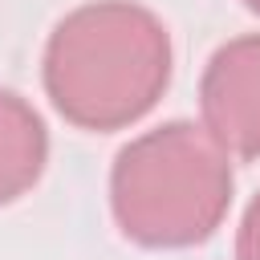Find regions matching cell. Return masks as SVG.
I'll list each match as a JSON object with an SVG mask.
<instances>
[{
    "mask_svg": "<svg viewBox=\"0 0 260 260\" xmlns=\"http://www.w3.org/2000/svg\"><path fill=\"white\" fill-rule=\"evenodd\" d=\"M45 93L81 130H122L154 110L171 81V32L134 0H93L57 20L45 45Z\"/></svg>",
    "mask_w": 260,
    "mask_h": 260,
    "instance_id": "6da1fadb",
    "label": "cell"
},
{
    "mask_svg": "<svg viewBox=\"0 0 260 260\" xmlns=\"http://www.w3.org/2000/svg\"><path fill=\"white\" fill-rule=\"evenodd\" d=\"M228 150L195 122L175 118L126 142L110 171V207L142 248H195L232 207Z\"/></svg>",
    "mask_w": 260,
    "mask_h": 260,
    "instance_id": "7a4b0ae2",
    "label": "cell"
},
{
    "mask_svg": "<svg viewBox=\"0 0 260 260\" xmlns=\"http://www.w3.org/2000/svg\"><path fill=\"white\" fill-rule=\"evenodd\" d=\"M203 130L240 158H260V32L219 45L199 81Z\"/></svg>",
    "mask_w": 260,
    "mask_h": 260,
    "instance_id": "3957f363",
    "label": "cell"
},
{
    "mask_svg": "<svg viewBox=\"0 0 260 260\" xmlns=\"http://www.w3.org/2000/svg\"><path fill=\"white\" fill-rule=\"evenodd\" d=\"M49 162L41 114L12 89H0V207L20 199Z\"/></svg>",
    "mask_w": 260,
    "mask_h": 260,
    "instance_id": "277c9868",
    "label": "cell"
},
{
    "mask_svg": "<svg viewBox=\"0 0 260 260\" xmlns=\"http://www.w3.org/2000/svg\"><path fill=\"white\" fill-rule=\"evenodd\" d=\"M236 260H260V195L248 203L236 232Z\"/></svg>",
    "mask_w": 260,
    "mask_h": 260,
    "instance_id": "5b68a950",
    "label": "cell"
},
{
    "mask_svg": "<svg viewBox=\"0 0 260 260\" xmlns=\"http://www.w3.org/2000/svg\"><path fill=\"white\" fill-rule=\"evenodd\" d=\"M244 4H248V8H252V12H260V0H244Z\"/></svg>",
    "mask_w": 260,
    "mask_h": 260,
    "instance_id": "8992f818",
    "label": "cell"
}]
</instances>
